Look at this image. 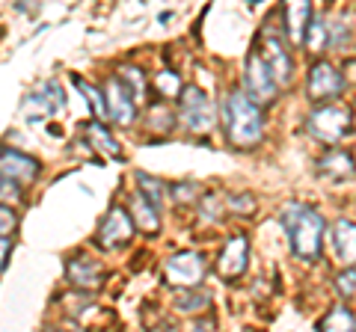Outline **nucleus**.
<instances>
[{"label": "nucleus", "mask_w": 356, "mask_h": 332, "mask_svg": "<svg viewBox=\"0 0 356 332\" xmlns=\"http://www.w3.org/2000/svg\"><path fill=\"white\" fill-rule=\"evenodd\" d=\"M222 128H226V137L235 149L259 146V140L264 134L261 110L243 90H232L226 95V101H222Z\"/></svg>", "instance_id": "1"}, {"label": "nucleus", "mask_w": 356, "mask_h": 332, "mask_svg": "<svg viewBox=\"0 0 356 332\" xmlns=\"http://www.w3.org/2000/svg\"><path fill=\"white\" fill-rule=\"evenodd\" d=\"M280 223L285 229L288 240H291V252L303 261H318L321 256V240H324V217L315 208L291 202L282 208Z\"/></svg>", "instance_id": "2"}, {"label": "nucleus", "mask_w": 356, "mask_h": 332, "mask_svg": "<svg viewBox=\"0 0 356 332\" xmlns=\"http://www.w3.org/2000/svg\"><path fill=\"white\" fill-rule=\"evenodd\" d=\"M350 128H353V110L348 104H321L309 116L312 137L321 140L324 146H339L350 134Z\"/></svg>", "instance_id": "3"}, {"label": "nucleus", "mask_w": 356, "mask_h": 332, "mask_svg": "<svg viewBox=\"0 0 356 332\" xmlns=\"http://www.w3.org/2000/svg\"><path fill=\"white\" fill-rule=\"evenodd\" d=\"M178 116H181L184 128L191 134H208L214 128V104L199 86H184L181 98H178Z\"/></svg>", "instance_id": "4"}, {"label": "nucleus", "mask_w": 356, "mask_h": 332, "mask_svg": "<svg viewBox=\"0 0 356 332\" xmlns=\"http://www.w3.org/2000/svg\"><path fill=\"white\" fill-rule=\"evenodd\" d=\"M276 77L270 72V65L264 63L261 51H250L247 65H243V92H247L255 104H270L276 101Z\"/></svg>", "instance_id": "5"}, {"label": "nucleus", "mask_w": 356, "mask_h": 332, "mask_svg": "<svg viewBox=\"0 0 356 332\" xmlns=\"http://www.w3.org/2000/svg\"><path fill=\"white\" fill-rule=\"evenodd\" d=\"M163 276L172 288H181V291H193V288L202 285L205 279V258L202 252H178V256L166 258L163 264Z\"/></svg>", "instance_id": "6"}, {"label": "nucleus", "mask_w": 356, "mask_h": 332, "mask_svg": "<svg viewBox=\"0 0 356 332\" xmlns=\"http://www.w3.org/2000/svg\"><path fill=\"white\" fill-rule=\"evenodd\" d=\"M65 107V98H63V86L57 81H44L39 83L36 90H33L27 98H24V107H21V116L30 125H36V122L48 119L54 113H60Z\"/></svg>", "instance_id": "7"}, {"label": "nucleus", "mask_w": 356, "mask_h": 332, "mask_svg": "<svg viewBox=\"0 0 356 332\" xmlns=\"http://www.w3.org/2000/svg\"><path fill=\"white\" fill-rule=\"evenodd\" d=\"M259 51H261L264 63L270 65L276 83H288V81H291V53L285 51V42L280 36V30L270 27V21L264 24L261 36H259Z\"/></svg>", "instance_id": "8"}, {"label": "nucleus", "mask_w": 356, "mask_h": 332, "mask_svg": "<svg viewBox=\"0 0 356 332\" xmlns=\"http://www.w3.org/2000/svg\"><path fill=\"white\" fill-rule=\"evenodd\" d=\"M134 238V217L131 211H125L122 205H113L110 211L104 214L102 226H98V247L104 249H122L125 243H131Z\"/></svg>", "instance_id": "9"}, {"label": "nucleus", "mask_w": 356, "mask_h": 332, "mask_svg": "<svg viewBox=\"0 0 356 332\" xmlns=\"http://www.w3.org/2000/svg\"><path fill=\"white\" fill-rule=\"evenodd\" d=\"M306 92L312 101H330L344 92V77L339 74L336 65L330 63H315L309 69V83H306Z\"/></svg>", "instance_id": "10"}, {"label": "nucleus", "mask_w": 356, "mask_h": 332, "mask_svg": "<svg viewBox=\"0 0 356 332\" xmlns=\"http://www.w3.org/2000/svg\"><path fill=\"white\" fill-rule=\"evenodd\" d=\"M250 264V240L243 235H235L232 240H226V247H222L220 258H217V273L220 279H238V276H243V270H247Z\"/></svg>", "instance_id": "11"}, {"label": "nucleus", "mask_w": 356, "mask_h": 332, "mask_svg": "<svg viewBox=\"0 0 356 332\" xmlns=\"http://www.w3.org/2000/svg\"><path fill=\"white\" fill-rule=\"evenodd\" d=\"M104 98H107V113L116 125H131L137 119V98H134L125 83L119 77H110L107 86H104Z\"/></svg>", "instance_id": "12"}, {"label": "nucleus", "mask_w": 356, "mask_h": 332, "mask_svg": "<svg viewBox=\"0 0 356 332\" xmlns=\"http://www.w3.org/2000/svg\"><path fill=\"white\" fill-rule=\"evenodd\" d=\"M0 169H3V179L15 181V184H30L36 181L39 175V163L30 158V154H21L15 149L3 146V151H0Z\"/></svg>", "instance_id": "13"}, {"label": "nucleus", "mask_w": 356, "mask_h": 332, "mask_svg": "<svg viewBox=\"0 0 356 332\" xmlns=\"http://www.w3.org/2000/svg\"><path fill=\"white\" fill-rule=\"evenodd\" d=\"M65 279H69L77 291H95L98 285H102L104 273H102V264L86 258V256H74L69 258V264H65Z\"/></svg>", "instance_id": "14"}, {"label": "nucleus", "mask_w": 356, "mask_h": 332, "mask_svg": "<svg viewBox=\"0 0 356 332\" xmlns=\"http://www.w3.org/2000/svg\"><path fill=\"white\" fill-rule=\"evenodd\" d=\"M318 175L332 181H348L356 175V163H353V154L344 151V149H330L324 158L318 160Z\"/></svg>", "instance_id": "15"}, {"label": "nucleus", "mask_w": 356, "mask_h": 332, "mask_svg": "<svg viewBox=\"0 0 356 332\" xmlns=\"http://www.w3.org/2000/svg\"><path fill=\"white\" fill-rule=\"evenodd\" d=\"M309 24H312V3H306V0H297V3L285 6V30H288L291 45H306Z\"/></svg>", "instance_id": "16"}, {"label": "nucleus", "mask_w": 356, "mask_h": 332, "mask_svg": "<svg viewBox=\"0 0 356 332\" xmlns=\"http://www.w3.org/2000/svg\"><path fill=\"white\" fill-rule=\"evenodd\" d=\"M332 249H336L339 261L344 267H356V223L350 219H339L332 226Z\"/></svg>", "instance_id": "17"}, {"label": "nucleus", "mask_w": 356, "mask_h": 332, "mask_svg": "<svg viewBox=\"0 0 356 332\" xmlns=\"http://www.w3.org/2000/svg\"><path fill=\"white\" fill-rule=\"evenodd\" d=\"M131 217H134V226H140L146 235H158V229H161L158 208H154L140 190H134V196H131Z\"/></svg>", "instance_id": "18"}, {"label": "nucleus", "mask_w": 356, "mask_h": 332, "mask_svg": "<svg viewBox=\"0 0 356 332\" xmlns=\"http://www.w3.org/2000/svg\"><path fill=\"white\" fill-rule=\"evenodd\" d=\"M83 137H86L89 146H92L95 151H102L104 158H113V160L122 158V146L116 142V137L102 125V122H89V125L83 128Z\"/></svg>", "instance_id": "19"}, {"label": "nucleus", "mask_w": 356, "mask_h": 332, "mask_svg": "<svg viewBox=\"0 0 356 332\" xmlns=\"http://www.w3.org/2000/svg\"><path fill=\"white\" fill-rule=\"evenodd\" d=\"M318 332H356V315L348 306H332L318 320Z\"/></svg>", "instance_id": "20"}, {"label": "nucleus", "mask_w": 356, "mask_h": 332, "mask_svg": "<svg viewBox=\"0 0 356 332\" xmlns=\"http://www.w3.org/2000/svg\"><path fill=\"white\" fill-rule=\"evenodd\" d=\"M119 81L125 83V90L137 98V101H146V74L134 65H122L119 69Z\"/></svg>", "instance_id": "21"}, {"label": "nucleus", "mask_w": 356, "mask_h": 332, "mask_svg": "<svg viewBox=\"0 0 356 332\" xmlns=\"http://www.w3.org/2000/svg\"><path fill=\"white\" fill-rule=\"evenodd\" d=\"M211 303V291H202V288H193V291H184L181 297L175 300V308L184 315H196Z\"/></svg>", "instance_id": "22"}, {"label": "nucleus", "mask_w": 356, "mask_h": 332, "mask_svg": "<svg viewBox=\"0 0 356 332\" xmlns=\"http://www.w3.org/2000/svg\"><path fill=\"white\" fill-rule=\"evenodd\" d=\"M327 45H330V27H327L324 18H315L309 24V33H306V51L321 53Z\"/></svg>", "instance_id": "23"}, {"label": "nucleus", "mask_w": 356, "mask_h": 332, "mask_svg": "<svg viewBox=\"0 0 356 332\" xmlns=\"http://www.w3.org/2000/svg\"><path fill=\"white\" fill-rule=\"evenodd\" d=\"M137 190H140V193L146 196L149 202H152V205H154V208H158V211H161L163 190H166V187H163V181L152 179V175H146V172H137Z\"/></svg>", "instance_id": "24"}, {"label": "nucleus", "mask_w": 356, "mask_h": 332, "mask_svg": "<svg viewBox=\"0 0 356 332\" xmlns=\"http://www.w3.org/2000/svg\"><path fill=\"white\" fill-rule=\"evenodd\" d=\"M74 86L83 92V98L89 101V107H92V113H95L98 119H107V116H110V113H107V101H104V95L98 92L92 83H86V81H81V77L74 74Z\"/></svg>", "instance_id": "25"}, {"label": "nucleus", "mask_w": 356, "mask_h": 332, "mask_svg": "<svg viewBox=\"0 0 356 332\" xmlns=\"http://www.w3.org/2000/svg\"><path fill=\"white\" fill-rule=\"evenodd\" d=\"M154 92H161V98H181V92H184L181 77L175 72H161L154 77Z\"/></svg>", "instance_id": "26"}, {"label": "nucleus", "mask_w": 356, "mask_h": 332, "mask_svg": "<svg viewBox=\"0 0 356 332\" xmlns=\"http://www.w3.org/2000/svg\"><path fill=\"white\" fill-rule=\"evenodd\" d=\"M336 291L341 297H353V291H356V267H350V270H344V273L336 276Z\"/></svg>", "instance_id": "27"}, {"label": "nucleus", "mask_w": 356, "mask_h": 332, "mask_svg": "<svg viewBox=\"0 0 356 332\" xmlns=\"http://www.w3.org/2000/svg\"><path fill=\"white\" fill-rule=\"evenodd\" d=\"M15 226H18V217H15V211L9 205H3L0 208V231H3V238H9L15 231Z\"/></svg>", "instance_id": "28"}, {"label": "nucleus", "mask_w": 356, "mask_h": 332, "mask_svg": "<svg viewBox=\"0 0 356 332\" xmlns=\"http://www.w3.org/2000/svg\"><path fill=\"white\" fill-rule=\"evenodd\" d=\"M175 199H178V202H193V199H196V184L175 187Z\"/></svg>", "instance_id": "29"}, {"label": "nucleus", "mask_w": 356, "mask_h": 332, "mask_svg": "<svg viewBox=\"0 0 356 332\" xmlns=\"http://www.w3.org/2000/svg\"><path fill=\"white\" fill-rule=\"evenodd\" d=\"M229 205H232V208H241V211H247V214L255 208V202H252L250 196H232V199H229Z\"/></svg>", "instance_id": "30"}, {"label": "nucleus", "mask_w": 356, "mask_h": 332, "mask_svg": "<svg viewBox=\"0 0 356 332\" xmlns=\"http://www.w3.org/2000/svg\"><path fill=\"white\" fill-rule=\"evenodd\" d=\"M9 249H13V240H9V238H3V240H0V267H9Z\"/></svg>", "instance_id": "31"}, {"label": "nucleus", "mask_w": 356, "mask_h": 332, "mask_svg": "<svg viewBox=\"0 0 356 332\" xmlns=\"http://www.w3.org/2000/svg\"><path fill=\"white\" fill-rule=\"evenodd\" d=\"M9 196L18 199V184L9 181V179H3V205H9Z\"/></svg>", "instance_id": "32"}, {"label": "nucleus", "mask_w": 356, "mask_h": 332, "mask_svg": "<svg viewBox=\"0 0 356 332\" xmlns=\"http://www.w3.org/2000/svg\"><path fill=\"white\" fill-rule=\"evenodd\" d=\"M191 332H208V326H193Z\"/></svg>", "instance_id": "33"}]
</instances>
